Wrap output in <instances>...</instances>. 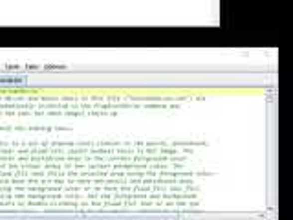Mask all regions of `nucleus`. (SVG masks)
Segmentation results:
<instances>
[]
</instances>
